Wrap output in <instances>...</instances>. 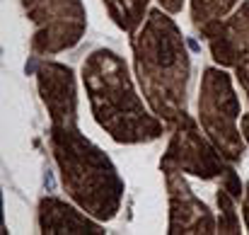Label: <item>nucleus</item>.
Returning a JSON list of instances; mask_svg holds the SVG:
<instances>
[{
  "instance_id": "f257e3e1",
  "label": "nucleus",
  "mask_w": 249,
  "mask_h": 235,
  "mask_svg": "<svg viewBox=\"0 0 249 235\" xmlns=\"http://www.w3.org/2000/svg\"><path fill=\"white\" fill-rule=\"evenodd\" d=\"M133 66L150 104L167 126L181 121L191 78V61L184 37L167 10H150L141 29L133 34Z\"/></svg>"
},
{
  "instance_id": "f03ea898",
  "label": "nucleus",
  "mask_w": 249,
  "mask_h": 235,
  "mask_svg": "<svg viewBox=\"0 0 249 235\" xmlns=\"http://www.w3.org/2000/svg\"><path fill=\"white\" fill-rule=\"evenodd\" d=\"M83 82L94 121L116 143H150L162 136L167 124L145 109L119 54L92 51L83 63Z\"/></svg>"
},
{
  "instance_id": "7ed1b4c3",
  "label": "nucleus",
  "mask_w": 249,
  "mask_h": 235,
  "mask_svg": "<svg viewBox=\"0 0 249 235\" xmlns=\"http://www.w3.org/2000/svg\"><path fill=\"white\" fill-rule=\"evenodd\" d=\"M51 151L68 196L97 221H111L124 199V179L109 156L75 121H51Z\"/></svg>"
},
{
  "instance_id": "20e7f679",
  "label": "nucleus",
  "mask_w": 249,
  "mask_h": 235,
  "mask_svg": "<svg viewBox=\"0 0 249 235\" xmlns=\"http://www.w3.org/2000/svg\"><path fill=\"white\" fill-rule=\"evenodd\" d=\"M198 119L206 136L223 153L225 160L235 162L245 153V136L237 129L240 97L232 87V78L223 68H206L198 90Z\"/></svg>"
},
{
  "instance_id": "39448f33",
  "label": "nucleus",
  "mask_w": 249,
  "mask_h": 235,
  "mask_svg": "<svg viewBox=\"0 0 249 235\" xmlns=\"http://www.w3.org/2000/svg\"><path fill=\"white\" fill-rule=\"evenodd\" d=\"M22 7L34 22L32 51L36 56L68 51L85 37L87 12L83 0H22Z\"/></svg>"
},
{
  "instance_id": "423d86ee",
  "label": "nucleus",
  "mask_w": 249,
  "mask_h": 235,
  "mask_svg": "<svg viewBox=\"0 0 249 235\" xmlns=\"http://www.w3.org/2000/svg\"><path fill=\"white\" fill-rule=\"evenodd\" d=\"M223 153L213 146V141L203 138L196 121L186 114L181 121L172 126V138L167 146L165 156L160 165H172L181 170L184 175H194L201 179H213V177H225L232 167L228 165Z\"/></svg>"
},
{
  "instance_id": "0eeeda50",
  "label": "nucleus",
  "mask_w": 249,
  "mask_h": 235,
  "mask_svg": "<svg viewBox=\"0 0 249 235\" xmlns=\"http://www.w3.org/2000/svg\"><path fill=\"white\" fill-rule=\"evenodd\" d=\"M208 41L215 63L235 68L245 95L249 97V0H245L228 20L201 32Z\"/></svg>"
},
{
  "instance_id": "6e6552de",
  "label": "nucleus",
  "mask_w": 249,
  "mask_h": 235,
  "mask_svg": "<svg viewBox=\"0 0 249 235\" xmlns=\"http://www.w3.org/2000/svg\"><path fill=\"white\" fill-rule=\"evenodd\" d=\"M160 170L165 175L167 196H169V231L167 233L172 235L218 233V218L191 192V187L184 179V172L172 167V165H160Z\"/></svg>"
},
{
  "instance_id": "1a4fd4ad",
  "label": "nucleus",
  "mask_w": 249,
  "mask_h": 235,
  "mask_svg": "<svg viewBox=\"0 0 249 235\" xmlns=\"http://www.w3.org/2000/svg\"><path fill=\"white\" fill-rule=\"evenodd\" d=\"M39 95L46 104L51 121H75L78 119V90L75 76L68 66L58 61H44L36 68Z\"/></svg>"
},
{
  "instance_id": "9d476101",
  "label": "nucleus",
  "mask_w": 249,
  "mask_h": 235,
  "mask_svg": "<svg viewBox=\"0 0 249 235\" xmlns=\"http://www.w3.org/2000/svg\"><path fill=\"white\" fill-rule=\"evenodd\" d=\"M39 228L44 235H102V226L87 211H80L56 196L39 201Z\"/></svg>"
},
{
  "instance_id": "9b49d317",
  "label": "nucleus",
  "mask_w": 249,
  "mask_h": 235,
  "mask_svg": "<svg viewBox=\"0 0 249 235\" xmlns=\"http://www.w3.org/2000/svg\"><path fill=\"white\" fill-rule=\"evenodd\" d=\"M148 2L150 0H104L109 17L116 22L119 29H124L128 34H136V29L145 22Z\"/></svg>"
},
{
  "instance_id": "f8f14e48",
  "label": "nucleus",
  "mask_w": 249,
  "mask_h": 235,
  "mask_svg": "<svg viewBox=\"0 0 249 235\" xmlns=\"http://www.w3.org/2000/svg\"><path fill=\"white\" fill-rule=\"evenodd\" d=\"M240 0H191V20L198 32L208 29L215 22H223L232 15Z\"/></svg>"
},
{
  "instance_id": "ddd939ff",
  "label": "nucleus",
  "mask_w": 249,
  "mask_h": 235,
  "mask_svg": "<svg viewBox=\"0 0 249 235\" xmlns=\"http://www.w3.org/2000/svg\"><path fill=\"white\" fill-rule=\"evenodd\" d=\"M218 233H240V216H237V209H235V194L230 189H225L220 184L218 189Z\"/></svg>"
},
{
  "instance_id": "4468645a",
  "label": "nucleus",
  "mask_w": 249,
  "mask_h": 235,
  "mask_svg": "<svg viewBox=\"0 0 249 235\" xmlns=\"http://www.w3.org/2000/svg\"><path fill=\"white\" fill-rule=\"evenodd\" d=\"M158 2L162 5V10H167V12H179L181 5H184V0H158Z\"/></svg>"
},
{
  "instance_id": "2eb2a0df",
  "label": "nucleus",
  "mask_w": 249,
  "mask_h": 235,
  "mask_svg": "<svg viewBox=\"0 0 249 235\" xmlns=\"http://www.w3.org/2000/svg\"><path fill=\"white\" fill-rule=\"evenodd\" d=\"M242 211H245V223H247V231H249V184H247V192L242 194Z\"/></svg>"
},
{
  "instance_id": "dca6fc26",
  "label": "nucleus",
  "mask_w": 249,
  "mask_h": 235,
  "mask_svg": "<svg viewBox=\"0 0 249 235\" xmlns=\"http://www.w3.org/2000/svg\"><path fill=\"white\" fill-rule=\"evenodd\" d=\"M240 124H242V136H245V141L249 143V114H242Z\"/></svg>"
}]
</instances>
